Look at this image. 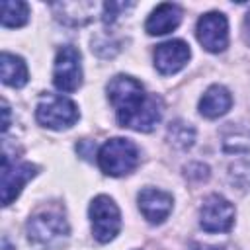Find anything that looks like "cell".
<instances>
[{"label": "cell", "instance_id": "19", "mask_svg": "<svg viewBox=\"0 0 250 250\" xmlns=\"http://www.w3.org/2000/svg\"><path fill=\"white\" fill-rule=\"evenodd\" d=\"M189 250H223V248H219V246H207V244H191V248Z\"/></svg>", "mask_w": 250, "mask_h": 250}, {"label": "cell", "instance_id": "5", "mask_svg": "<svg viewBox=\"0 0 250 250\" xmlns=\"http://www.w3.org/2000/svg\"><path fill=\"white\" fill-rule=\"evenodd\" d=\"M53 82L62 92H74L82 84L80 51L72 45H64L57 51L53 66Z\"/></svg>", "mask_w": 250, "mask_h": 250}, {"label": "cell", "instance_id": "8", "mask_svg": "<svg viewBox=\"0 0 250 250\" xmlns=\"http://www.w3.org/2000/svg\"><path fill=\"white\" fill-rule=\"evenodd\" d=\"M195 33H197V41L209 53H221L229 45V21L221 12L203 14L197 20Z\"/></svg>", "mask_w": 250, "mask_h": 250}, {"label": "cell", "instance_id": "1", "mask_svg": "<svg viewBox=\"0 0 250 250\" xmlns=\"http://www.w3.org/2000/svg\"><path fill=\"white\" fill-rule=\"evenodd\" d=\"M107 98L115 107V117L121 127L146 133L160 121V100L156 96H148L143 84L133 76H113L107 84Z\"/></svg>", "mask_w": 250, "mask_h": 250}, {"label": "cell", "instance_id": "7", "mask_svg": "<svg viewBox=\"0 0 250 250\" xmlns=\"http://www.w3.org/2000/svg\"><path fill=\"white\" fill-rule=\"evenodd\" d=\"M199 225L207 232H227L234 225V207L219 193L209 195L199 211Z\"/></svg>", "mask_w": 250, "mask_h": 250}, {"label": "cell", "instance_id": "12", "mask_svg": "<svg viewBox=\"0 0 250 250\" xmlns=\"http://www.w3.org/2000/svg\"><path fill=\"white\" fill-rule=\"evenodd\" d=\"M180 21H182V8L178 4L164 2L152 10V14L148 16V20L145 23V29L150 35H164V33L176 29L180 25Z\"/></svg>", "mask_w": 250, "mask_h": 250}, {"label": "cell", "instance_id": "15", "mask_svg": "<svg viewBox=\"0 0 250 250\" xmlns=\"http://www.w3.org/2000/svg\"><path fill=\"white\" fill-rule=\"evenodd\" d=\"M27 18H29V8L25 2H18V0L2 2V25L4 27H20L27 21Z\"/></svg>", "mask_w": 250, "mask_h": 250}, {"label": "cell", "instance_id": "13", "mask_svg": "<svg viewBox=\"0 0 250 250\" xmlns=\"http://www.w3.org/2000/svg\"><path fill=\"white\" fill-rule=\"evenodd\" d=\"M230 105H232V96L229 94V90L225 86L213 84L205 90V94L199 100V113L209 119H215L225 115L230 109Z\"/></svg>", "mask_w": 250, "mask_h": 250}, {"label": "cell", "instance_id": "2", "mask_svg": "<svg viewBox=\"0 0 250 250\" xmlns=\"http://www.w3.org/2000/svg\"><path fill=\"white\" fill-rule=\"evenodd\" d=\"M98 164L102 172H105L107 176H125L137 168L139 150L135 143H131L129 139L115 137L102 145L98 152Z\"/></svg>", "mask_w": 250, "mask_h": 250}, {"label": "cell", "instance_id": "18", "mask_svg": "<svg viewBox=\"0 0 250 250\" xmlns=\"http://www.w3.org/2000/svg\"><path fill=\"white\" fill-rule=\"evenodd\" d=\"M2 111H4V123H2V131L6 133L8 127H10V107L6 102H2Z\"/></svg>", "mask_w": 250, "mask_h": 250}, {"label": "cell", "instance_id": "14", "mask_svg": "<svg viewBox=\"0 0 250 250\" xmlns=\"http://www.w3.org/2000/svg\"><path fill=\"white\" fill-rule=\"evenodd\" d=\"M0 70H2V82L12 88H21L27 82V66L21 57L12 53L0 55Z\"/></svg>", "mask_w": 250, "mask_h": 250}, {"label": "cell", "instance_id": "10", "mask_svg": "<svg viewBox=\"0 0 250 250\" xmlns=\"http://www.w3.org/2000/svg\"><path fill=\"white\" fill-rule=\"evenodd\" d=\"M188 61H189V45L182 39L160 43L154 49V66L160 74H174L182 70Z\"/></svg>", "mask_w": 250, "mask_h": 250}, {"label": "cell", "instance_id": "6", "mask_svg": "<svg viewBox=\"0 0 250 250\" xmlns=\"http://www.w3.org/2000/svg\"><path fill=\"white\" fill-rule=\"evenodd\" d=\"M68 234V225L61 213L41 211L27 221V236L31 242L53 246Z\"/></svg>", "mask_w": 250, "mask_h": 250}, {"label": "cell", "instance_id": "4", "mask_svg": "<svg viewBox=\"0 0 250 250\" xmlns=\"http://www.w3.org/2000/svg\"><path fill=\"white\" fill-rule=\"evenodd\" d=\"M90 219H92V232L94 238L102 244L115 238L121 229V213L115 201L107 195H98L90 203Z\"/></svg>", "mask_w": 250, "mask_h": 250}, {"label": "cell", "instance_id": "3", "mask_svg": "<svg viewBox=\"0 0 250 250\" xmlns=\"http://www.w3.org/2000/svg\"><path fill=\"white\" fill-rule=\"evenodd\" d=\"M35 117L43 127L59 131V129H66L76 123L78 107L68 98L57 96V94H45V96H41V100L37 104Z\"/></svg>", "mask_w": 250, "mask_h": 250}, {"label": "cell", "instance_id": "16", "mask_svg": "<svg viewBox=\"0 0 250 250\" xmlns=\"http://www.w3.org/2000/svg\"><path fill=\"white\" fill-rule=\"evenodd\" d=\"M168 139L174 146L178 148H188L193 145V139H195V131L189 123H184V121H174L170 123L168 127Z\"/></svg>", "mask_w": 250, "mask_h": 250}, {"label": "cell", "instance_id": "17", "mask_svg": "<svg viewBox=\"0 0 250 250\" xmlns=\"http://www.w3.org/2000/svg\"><path fill=\"white\" fill-rule=\"evenodd\" d=\"M129 6L131 4H123V2H105V4H102V8H104V21L105 23H113L117 20L119 12L129 8Z\"/></svg>", "mask_w": 250, "mask_h": 250}, {"label": "cell", "instance_id": "11", "mask_svg": "<svg viewBox=\"0 0 250 250\" xmlns=\"http://www.w3.org/2000/svg\"><path fill=\"white\" fill-rule=\"evenodd\" d=\"M137 199H139V209L148 223H162L170 215L174 203L170 193L156 188H145Z\"/></svg>", "mask_w": 250, "mask_h": 250}, {"label": "cell", "instance_id": "20", "mask_svg": "<svg viewBox=\"0 0 250 250\" xmlns=\"http://www.w3.org/2000/svg\"><path fill=\"white\" fill-rule=\"evenodd\" d=\"M244 27H246V35H248V41H250V12L246 16V21H244Z\"/></svg>", "mask_w": 250, "mask_h": 250}, {"label": "cell", "instance_id": "9", "mask_svg": "<svg viewBox=\"0 0 250 250\" xmlns=\"http://www.w3.org/2000/svg\"><path fill=\"white\" fill-rule=\"evenodd\" d=\"M37 174V166L31 162L10 160L8 154L2 156V203L10 205L21 191V188Z\"/></svg>", "mask_w": 250, "mask_h": 250}]
</instances>
